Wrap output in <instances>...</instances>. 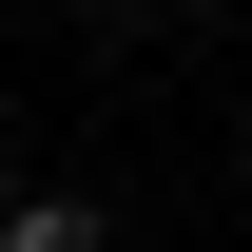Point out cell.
Returning a JSON list of instances; mask_svg holds the SVG:
<instances>
[{
	"mask_svg": "<svg viewBox=\"0 0 252 252\" xmlns=\"http://www.w3.org/2000/svg\"><path fill=\"white\" fill-rule=\"evenodd\" d=\"M78 20H136V0H78Z\"/></svg>",
	"mask_w": 252,
	"mask_h": 252,
	"instance_id": "7a4b0ae2",
	"label": "cell"
},
{
	"mask_svg": "<svg viewBox=\"0 0 252 252\" xmlns=\"http://www.w3.org/2000/svg\"><path fill=\"white\" fill-rule=\"evenodd\" d=\"M0 214H20V156H0Z\"/></svg>",
	"mask_w": 252,
	"mask_h": 252,
	"instance_id": "3957f363",
	"label": "cell"
},
{
	"mask_svg": "<svg viewBox=\"0 0 252 252\" xmlns=\"http://www.w3.org/2000/svg\"><path fill=\"white\" fill-rule=\"evenodd\" d=\"M0 252H117V233H97V194H20V214H0Z\"/></svg>",
	"mask_w": 252,
	"mask_h": 252,
	"instance_id": "6da1fadb",
	"label": "cell"
}]
</instances>
